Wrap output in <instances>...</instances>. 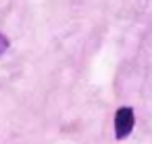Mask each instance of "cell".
Returning a JSON list of instances; mask_svg holds the SVG:
<instances>
[{"instance_id": "cell-1", "label": "cell", "mask_w": 152, "mask_h": 144, "mask_svg": "<svg viewBox=\"0 0 152 144\" xmlns=\"http://www.w3.org/2000/svg\"><path fill=\"white\" fill-rule=\"evenodd\" d=\"M133 125H135L133 109H131V107H121V109H117V113H115V136H117L119 140L127 138V136L133 132Z\"/></svg>"}, {"instance_id": "cell-2", "label": "cell", "mask_w": 152, "mask_h": 144, "mask_svg": "<svg viewBox=\"0 0 152 144\" xmlns=\"http://www.w3.org/2000/svg\"><path fill=\"white\" fill-rule=\"evenodd\" d=\"M7 48H9V38L4 34H0V54H4Z\"/></svg>"}]
</instances>
